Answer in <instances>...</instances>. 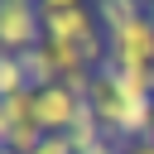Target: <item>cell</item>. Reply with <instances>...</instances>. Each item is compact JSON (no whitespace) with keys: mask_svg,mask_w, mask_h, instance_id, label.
<instances>
[{"mask_svg":"<svg viewBox=\"0 0 154 154\" xmlns=\"http://www.w3.org/2000/svg\"><path fill=\"white\" fill-rule=\"evenodd\" d=\"M144 14H149V0H96V19H101V34L106 38L120 34V29H130Z\"/></svg>","mask_w":154,"mask_h":154,"instance_id":"cell-6","label":"cell"},{"mask_svg":"<svg viewBox=\"0 0 154 154\" xmlns=\"http://www.w3.org/2000/svg\"><path fill=\"white\" fill-rule=\"evenodd\" d=\"M29 82H24V67H19V53H5L0 58V96H10V91H24Z\"/></svg>","mask_w":154,"mask_h":154,"instance_id":"cell-11","label":"cell"},{"mask_svg":"<svg viewBox=\"0 0 154 154\" xmlns=\"http://www.w3.org/2000/svg\"><path fill=\"white\" fill-rule=\"evenodd\" d=\"M106 43H111V58H120V63H154V19L144 14L130 29L111 34Z\"/></svg>","mask_w":154,"mask_h":154,"instance_id":"cell-5","label":"cell"},{"mask_svg":"<svg viewBox=\"0 0 154 154\" xmlns=\"http://www.w3.org/2000/svg\"><path fill=\"white\" fill-rule=\"evenodd\" d=\"M0 140H5V149H10V154H34V149L43 144V125H38V120L14 125V130H0Z\"/></svg>","mask_w":154,"mask_h":154,"instance_id":"cell-10","label":"cell"},{"mask_svg":"<svg viewBox=\"0 0 154 154\" xmlns=\"http://www.w3.org/2000/svg\"><path fill=\"white\" fill-rule=\"evenodd\" d=\"M96 72H106L130 101H154V63H120V58H106Z\"/></svg>","mask_w":154,"mask_h":154,"instance_id":"cell-4","label":"cell"},{"mask_svg":"<svg viewBox=\"0 0 154 154\" xmlns=\"http://www.w3.org/2000/svg\"><path fill=\"white\" fill-rule=\"evenodd\" d=\"M34 106H38V91H34V87H24V91H10V96H0V130L29 125V120H34Z\"/></svg>","mask_w":154,"mask_h":154,"instance_id":"cell-7","label":"cell"},{"mask_svg":"<svg viewBox=\"0 0 154 154\" xmlns=\"http://www.w3.org/2000/svg\"><path fill=\"white\" fill-rule=\"evenodd\" d=\"M19 67H24V82H29L34 91H43V87H53V82H58V72H53V63H48L43 43L24 48V53H19Z\"/></svg>","mask_w":154,"mask_h":154,"instance_id":"cell-9","label":"cell"},{"mask_svg":"<svg viewBox=\"0 0 154 154\" xmlns=\"http://www.w3.org/2000/svg\"><path fill=\"white\" fill-rule=\"evenodd\" d=\"M43 53H48V63H53L58 82H63V77H72V72H91L77 43H63V38H43Z\"/></svg>","mask_w":154,"mask_h":154,"instance_id":"cell-8","label":"cell"},{"mask_svg":"<svg viewBox=\"0 0 154 154\" xmlns=\"http://www.w3.org/2000/svg\"><path fill=\"white\" fill-rule=\"evenodd\" d=\"M91 34H101L96 10H87V5H77V10H43V38L82 43V38H91Z\"/></svg>","mask_w":154,"mask_h":154,"instance_id":"cell-3","label":"cell"},{"mask_svg":"<svg viewBox=\"0 0 154 154\" xmlns=\"http://www.w3.org/2000/svg\"><path fill=\"white\" fill-rule=\"evenodd\" d=\"M149 135H154V130H149Z\"/></svg>","mask_w":154,"mask_h":154,"instance_id":"cell-16","label":"cell"},{"mask_svg":"<svg viewBox=\"0 0 154 154\" xmlns=\"http://www.w3.org/2000/svg\"><path fill=\"white\" fill-rule=\"evenodd\" d=\"M125 154H154V135H144V140H130V144H125Z\"/></svg>","mask_w":154,"mask_h":154,"instance_id":"cell-12","label":"cell"},{"mask_svg":"<svg viewBox=\"0 0 154 154\" xmlns=\"http://www.w3.org/2000/svg\"><path fill=\"white\" fill-rule=\"evenodd\" d=\"M0 154H10V149H0Z\"/></svg>","mask_w":154,"mask_h":154,"instance_id":"cell-15","label":"cell"},{"mask_svg":"<svg viewBox=\"0 0 154 154\" xmlns=\"http://www.w3.org/2000/svg\"><path fill=\"white\" fill-rule=\"evenodd\" d=\"M0 43L5 53H24L43 43V5L38 0H0Z\"/></svg>","mask_w":154,"mask_h":154,"instance_id":"cell-1","label":"cell"},{"mask_svg":"<svg viewBox=\"0 0 154 154\" xmlns=\"http://www.w3.org/2000/svg\"><path fill=\"white\" fill-rule=\"evenodd\" d=\"M91 154H125V144H116V140H101V144H96Z\"/></svg>","mask_w":154,"mask_h":154,"instance_id":"cell-14","label":"cell"},{"mask_svg":"<svg viewBox=\"0 0 154 154\" xmlns=\"http://www.w3.org/2000/svg\"><path fill=\"white\" fill-rule=\"evenodd\" d=\"M43 10H77V5H87V0H38Z\"/></svg>","mask_w":154,"mask_h":154,"instance_id":"cell-13","label":"cell"},{"mask_svg":"<svg viewBox=\"0 0 154 154\" xmlns=\"http://www.w3.org/2000/svg\"><path fill=\"white\" fill-rule=\"evenodd\" d=\"M82 96H72L67 87H43L38 91V106H34V120L43 125V135H67L72 125H77V116H82Z\"/></svg>","mask_w":154,"mask_h":154,"instance_id":"cell-2","label":"cell"}]
</instances>
